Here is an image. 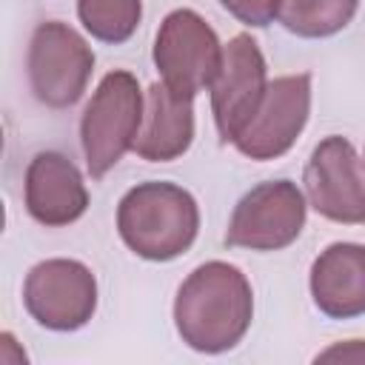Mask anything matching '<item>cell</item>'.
I'll use <instances>...</instances> for the list:
<instances>
[{"mask_svg": "<svg viewBox=\"0 0 365 365\" xmlns=\"http://www.w3.org/2000/svg\"><path fill=\"white\" fill-rule=\"evenodd\" d=\"M254 319V291L248 277L222 259L194 268L174 299L180 339L200 354H222L242 342Z\"/></svg>", "mask_w": 365, "mask_h": 365, "instance_id": "cell-1", "label": "cell"}, {"mask_svg": "<svg viewBox=\"0 0 365 365\" xmlns=\"http://www.w3.org/2000/svg\"><path fill=\"white\" fill-rule=\"evenodd\" d=\"M117 231L137 257L168 262L194 245L200 234V205L177 182H137L117 205Z\"/></svg>", "mask_w": 365, "mask_h": 365, "instance_id": "cell-2", "label": "cell"}, {"mask_svg": "<svg viewBox=\"0 0 365 365\" xmlns=\"http://www.w3.org/2000/svg\"><path fill=\"white\" fill-rule=\"evenodd\" d=\"M145 108V91L131 71L114 68L94 88L80 117V143L91 180L106 177L134 148Z\"/></svg>", "mask_w": 365, "mask_h": 365, "instance_id": "cell-3", "label": "cell"}, {"mask_svg": "<svg viewBox=\"0 0 365 365\" xmlns=\"http://www.w3.org/2000/svg\"><path fill=\"white\" fill-rule=\"evenodd\" d=\"M29 86L48 108L74 106L91 80L94 51L86 37L63 20H43L29 40Z\"/></svg>", "mask_w": 365, "mask_h": 365, "instance_id": "cell-4", "label": "cell"}, {"mask_svg": "<svg viewBox=\"0 0 365 365\" xmlns=\"http://www.w3.org/2000/svg\"><path fill=\"white\" fill-rule=\"evenodd\" d=\"M154 66L168 88L197 97L200 91L211 88L220 74L222 43L194 9H174L157 29Z\"/></svg>", "mask_w": 365, "mask_h": 365, "instance_id": "cell-5", "label": "cell"}, {"mask_svg": "<svg viewBox=\"0 0 365 365\" xmlns=\"http://www.w3.org/2000/svg\"><path fill=\"white\" fill-rule=\"evenodd\" d=\"M308 202L297 182L268 180L240 197L225 228V245L248 251H282L305 228Z\"/></svg>", "mask_w": 365, "mask_h": 365, "instance_id": "cell-6", "label": "cell"}, {"mask_svg": "<svg viewBox=\"0 0 365 365\" xmlns=\"http://www.w3.org/2000/svg\"><path fill=\"white\" fill-rule=\"evenodd\" d=\"M23 305L29 317L57 334L88 325L97 311V277L80 259H43L23 282Z\"/></svg>", "mask_w": 365, "mask_h": 365, "instance_id": "cell-7", "label": "cell"}, {"mask_svg": "<svg viewBox=\"0 0 365 365\" xmlns=\"http://www.w3.org/2000/svg\"><path fill=\"white\" fill-rule=\"evenodd\" d=\"M308 205L342 225H365V163L351 140L331 134L319 140L302 174Z\"/></svg>", "mask_w": 365, "mask_h": 365, "instance_id": "cell-8", "label": "cell"}, {"mask_svg": "<svg viewBox=\"0 0 365 365\" xmlns=\"http://www.w3.org/2000/svg\"><path fill=\"white\" fill-rule=\"evenodd\" d=\"M268 88V66L259 43L251 34H237L222 46V66L211 83V114L222 143H234L237 134L257 114Z\"/></svg>", "mask_w": 365, "mask_h": 365, "instance_id": "cell-9", "label": "cell"}, {"mask_svg": "<svg viewBox=\"0 0 365 365\" xmlns=\"http://www.w3.org/2000/svg\"><path fill=\"white\" fill-rule=\"evenodd\" d=\"M311 114V74H285L268 83L265 97L234 145L248 160H277L291 151Z\"/></svg>", "mask_w": 365, "mask_h": 365, "instance_id": "cell-10", "label": "cell"}, {"mask_svg": "<svg viewBox=\"0 0 365 365\" xmlns=\"http://www.w3.org/2000/svg\"><path fill=\"white\" fill-rule=\"evenodd\" d=\"M26 211L46 228L77 222L88 208V188L80 168L60 151H40L31 157L23 180Z\"/></svg>", "mask_w": 365, "mask_h": 365, "instance_id": "cell-11", "label": "cell"}, {"mask_svg": "<svg viewBox=\"0 0 365 365\" xmlns=\"http://www.w3.org/2000/svg\"><path fill=\"white\" fill-rule=\"evenodd\" d=\"M194 143V97L151 83L145 88L143 123L134 140V154L148 163H171Z\"/></svg>", "mask_w": 365, "mask_h": 365, "instance_id": "cell-12", "label": "cell"}, {"mask_svg": "<svg viewBox=\"0 0 365 365\" xmlns=\"http://www.w3.org/2000/svg\"><path fill=\"white\" fill-rule=\"evenodd\" d=\"M314 305L331 319H354L365 314V245L331 242L311 265Z\"/></svg>", "mask_w": 365, "mask_h": 365, "instance_id": "cell-13", "label": "cell"}, {"mask_svg": "<svg viewBox=\"0 0 365 365\" xmlns=\"http://www.w3.org/2000/svg\"><path fill=\"white\" fill-rule=\"evenodd\" d=\"M359 9V0H282L279 23L305 40H319L342 31Z\"/></svg>", "mask_w": 365, "mask_h": 365, "instance_id": "cell-14", "label": "cell"}, {"mask_svg": "<svg viewBox=\"0 0 365 365\" xmlns=\"http://www.w3.org/2000/svg\"><path fill=\"white\" fill-rule=\"evenodd\" d=\"M83 29L108 46L125 43L143 17V0H77Z\"/></svg>", "mask_w": 365, "mask_h": 365, "instance_id": "cell-15", "label": "cell"}, {"mask_svg": "<svg viewBox=\"0 0 365 365\" xmlns=\"http://www.w3.org/2000/svg\"><path fill=\"white\" fill-rule=\"evenodd\" d=\"M220 6L245 26L262 29L279 17L282 0H220Z\"/></svg>", "mask_w": 365, "mask_h": 365, "instance_id": "cell-16", "label": "cell"}, {"mask_svg": "<svg viewBox=\"0 0 365 365\" xmlns=\"http://www.w3.org/2000/svg\"><path fill=\"white\" fill-rule=\"evenodd\" d=\"M328 359H342V362H365V339H348L342 345H334L317 356V362Z\"/></svg>", "mask_w": 365, "mask_h": 365, "instance_id": "cell-17", "label": "cell"}]
</instances>
